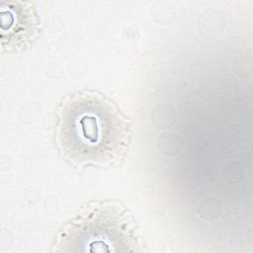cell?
<instances>
[{
	"label": "cell",
	"mask_w": 253,
	"mask_h": 253,
	"mask_svg": "<svg viewBox=\"0 0 253 253\" xmlns=\"http://www.w3.org/2000/svg\"><path fill=\"white\" fill-rule=\"evenodd\" d=\"M41 24L29 2L8 1L1 5V46L9 52L23 49L37 39Z\"/></svg>",
	"instance_id": "cell-3"
},
{
	"label": "cell",
	"mask_w": 253,
	"mask_h": 253,
	"mask_svg": "<svg viewBox=\"0 0 253 253\" xmlns=\"http://www.w3.org/2000/svg\"><path fill=\"white\" fill-rule=\"evenodd\" d=\"M55 141L64 160L77 167H110L130 141L129 124L117 105L94 90L69 95L57 112Z\"/></svg>",
	"instance_id": "cell-1"
},
{
	"label": "cell",
	"mask_w": 253,
	"mask_h": 253,
	"mask_svg": "<svg viewBox=\"0 0 253 253\" xmlns=\"http://www.w3.org/2000/svg\"><path fill=\"white\" fill-rule=\"evenodd\" d=\"M57 252H134L139 241L133 215L117 202H96L59 232Z\"/></svg>",
	"instance_id": "cell-2"
}]
</instances>
